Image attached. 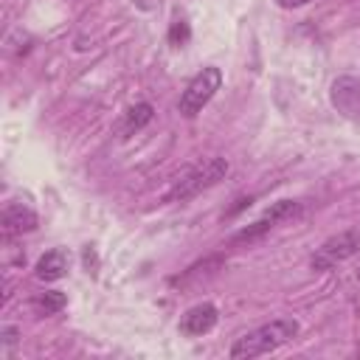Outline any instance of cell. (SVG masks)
Returning <instances> with one entry per match:
<instances>
[{"mask_svg":"<svg viewBox=\"0 0 360 360\" xmlns=\"http://www.w3.org/2000/svg\"><path fill=\"white\" fill-rule=\"evenodd\" d=\"M298 335V323L292 318H278L273 323H264L248 335H242L233 346H231V357L233 360H242V357H259V354H267L278 346H284L287 340H292Z\"/></svg>","mask_w":360,"mask_h":360,"instance_id":"1","label":"cell"},{"mask_svg":"<svg viewBox=\"0 0 360 360\" xmlns=\"http://www.w3.org/2000/svg\"><path fill=\"white\" fill-rule=\"evenodd\" d=\"M225 174H228V160H225V158H205L202 163L186 169V172L174 180V186H172V191L166 194V200H172V202L188 200V197L200 194L202 188H211L214 183H219Z\"/></svg>","mask_w":360,"mask_h":360,"instance_id":"2","label":"cell"},{"mask_svg":"<svg viewBox=\"0 0 360 360\" xmlns=\"http://www.w3.org/2000/svg\"><path fill=\"white\" fill-rule=\"evenodd\" d=\"M219 84H222V73H219V68H202L191 82H188V87L183 90V96H180V112L186 115V118H194L211 98H214V93L219 90Z\"/></svg>","mask_w":360,"mask_h":360,"instance_id":"3","label":"cell"},{"mask_svg":"<svg viewBox=\"0 0 360 360\" xmlns=\"http://www.w3.org/2000/svg\"><path fill=\"white\" fill-rule=\"evenodd\" d=\"M357 250H360V233L343 231V233L326 239V242L318 248V253L312 256V267H315V270H329V267H335L338 262L354 256Z\"/></svg>","mask_w":360,"mask_h":360,"instance_id":"4","label":"cell"},{"mask_svg":"<svg viewBox=\"0 0 360 360\" xmlns=\"http://www.w3.org/2000/svg\"><path fill=\"white\" fill-rule=\"evenodd\" d=\"M329 98L338 107V112H343L352 121H360V82L357 79H352V76L335 79L332 90H329Z\"/></svg>","mask_w":360,"mask_h":360,"instance_id":"5","label":"cell"},{"mask_svg":"<svg viewBox=\"0 0 360 360\" xmlns=\"http://www.w3.org/2000/svg\"><path fill=\"white\" fill-rule=\"evenodd\" d=\"M217 326V307L214 304H197L191 307L183 321H180V332L188 335V338H200V335H208L211 329Z\"/></svg>","mask_w":360,"mask_h":360,"instance_id":"6","label":"cell"},{"mask_svg":"<svg viewBox=\"0 0 360 360\" xmlns=\"http://www.w3.org/2000/svg\"><path fill=\"white\" fill-rule=\"evenodd\" d=\"M68 267H70V253L65 248H53V250L39 256L34 273H37L39 281H59L68 273Z\"/></svg>","mask_w":360,"mask_h":360,"instance_id":"7","label":"cell"},{"mask_svg":"<svg viewBox=\"0 0 360 360\" xmlns=\"http://www.w3.org/2000/svg\"><path fill=\"white\" fill-rule=\"evenodd\" d=\"M34 228H37V214H34L28 205H22V202H8V205L3 208V231H6L8 236L25 233V231H34Z\"/></svg>","mask_w":360,"mask_h":360,"instance_id":"8","label":"cell"},{"mask_svg":"<svg viewBox=\"0 0 360 360\" xmlns=\"http://www.w3.org/2000/svg\"><path fill=\"white\" fill-rule=\"evenodd\" d=\"M152 115H155V110H152V104H146V101H141V104L129 107V110L124 112L121 124H118L121 138H129V135H135L138 129H143V127L152 121Z\"/></svg>","mask_w":360,"mask_h":360,"instance_id":"9","label":"cell"},{"mask_svg":"<svg viewBox=\"0 0 360 360\" xmlns=\"http://www.w3.org/2000/svg\"><path fill=\"white\" fill-rule=\"evenodd\" d=\"M65 304H68V298H65V292H59V290H45V292H39V295L34 298V307H37L39 315H53V312L65 309Z\"/></svg>","mask_w":360,"mask_h":360,"instance_id":"10","label":"cell"},{"mask_svg":"<svg viewBox=\"0 0 360 360\" xmlns=\"http://www.w3.org/2000/svg\"><path fill=\"white\" fill-rule=\"evenodd\" d=\"M301 208H304V205H301L298 200H281V202H276V205H270V208L264 211V219H270L273 225H278V222H284V219L298 217Z\"/></svg>","mask_w":360,"mask_h":360,"instance_id":"11","label":"cell"},{"mask_svg":"<svg viewBox=\"0 0 360 360\" xmlns=\"http://www.w3.org/2000/svg\"><path fill=\"white\" fill-rule=\"evenodd\" d=\"M188 39H191V28H188V22H186V20H174L172 28H169V42L180 48V45H186Z\"/></svg>","mask_w":360,"mask_h":360,"instance_id":"12","label":"cell"},{"mask_svg":"<svg viewBox=\"0 0 360 360\" xmlns=\"http://www.w3.org/2000/svg\"><path fill=\"white\" fill-rule=\"evenodd\" d=\"M0 335H3V354H8V349L17 343V335H20V332H17L14 326H3Z\"/></svg>","mask_w":360,"mask_h":360,"instance_id":"13","label":"cell"},{"mask_svg":"<svg viewBox=\"0 0 360 360\" xmlns=\"http://www.w3.org/2000/svg\"><path fill=\"white\" fill-rule=\"evenodd\" d=\"M250 202H253V197H239V200H236V205L225 211V217H233V214H239V211H242V208H248Z\"/></svg>","mask_w":360,"mask_h":360,"instance_id":"14","label":"cell"},{"mask_svg":"<svg viewBox=\"0 0 360 360\" xmlns=\"http://www.w3.org/2000/svg\"><path fill=\"white\" fill-rule=\"evenodd\" d=\"M281 8H298V6H304V3H309V0H276Z\"/></svg>","mask_w":360,"mask_h":360,"instance_id":"15","label":"cell"},{"mask_svg":"<svg viewBox=\"0 0 360 360\" xmlns=\"http://www.w3.org/2000/svg\"><path fill=\"white\" fill-rule=\"evenodd\" d=\"M357 276H360V270H357Z\"/></svg>","mask_w":360,"mask_h":360,"instance_id":"16","label":"cell"}]
</instances>
